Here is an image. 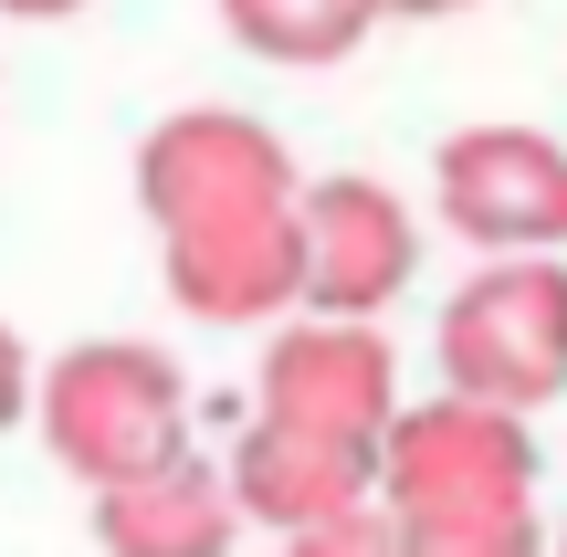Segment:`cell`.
Segmentation results:
<instances>
[{
    "mask_svg": "<svg viewBox=\"0 0 567 557\" xmlns=\"http://www.w3.org/2000/svg\"><path fill=\"white\" fill-rule=\"evenodd\" d=\"M95 547L105 557H231L243 547V516L221 495V463L200 442H179L147 474L95 484Z\"/></svg>",
    "mask_w": 567,
    "mask_h": 557,
    "instance_id": "9c48e42d",
    "label": "cell"
},
{
    "mask_svg": "<svg viewBox=\"0 0 567 557\" xmlns=\"http://www.w3.org/2000/svg\"><path fill=\"white\" fill-rule=\"evenodd\" d=\"M421 285V210L379 179V168H326L295 179V316H368Z\"/></svg>",
    "mask_w": 567,
    "mask_h": 557,
    "instance_id": "277c9868",
    "label": "cell"
},
{
    "mask_svg": "<svg viewBox=\"0 0 567 557\" xmlns=\"http://www.w3.org/2000/svg\"><path fill=\"white\" fill-rule=\"evenodd\" d=\"M400 557H547L536 505H494V516H400Z\"/></svg>",
    "mask_w": 567,
    "mask_h": 557,
    "instance_id": "7c38bea8",
    "label": "cell"
},
{
    "mask_svg": "<svg viewBox=\"0 0 567 557\" xmlns=\"http://www.w3.org/2000/svg\"><path fill=\"white\" fill-rule=\"evenodd\" d=\"M158 274L189 327H274V316H295V200L158 231Z\"/></svg>",
    "mask_w": 567,
    "mask_h": 557,
    "instance_id": "ba28073f",
    "label": "cell"
},
{
    "mask_svg": "<svg viewBox=\"0 0 567 557\" xmlns=\"http://www.w3.org/2000/svg\"><path fill=\"white\" fill-rule=\"evenodd\" d=\"M284 557H400V516H389L379 495H358V505H337V516H316V526H295V537H274Z\"/></svg>",
    "mask_w": 567,
    "mask_h": 557,
    "instance_id": "4fadbf2b",
    "label": "cell"
},
{
    "mask_svg": "<svg viewBox=\"0 0 567 557\" xmlns=\"http://www.w3.org/2000/svg\"><path fill=\"white\" fill-rule=\"evenodd\" d=\"M74 11H95V0H0V32L11 21H74Z\"/></svg>",
    "mask_w": 567,
    "mask_h": 557,
    "instance_id": "9a60e30c",
    "label": "cell"
},
{
    "mask_svg": "<svg viewBox=\"0 0 567 557\" xmlns=\"http://www.w3.org/2000/svg\"><path fill=\"white\" fill-rule=\"evenodd\" d=\"M221 32L243 42L252 63L326 74V63H347L368 32H379V0H221Z\"/></svg>",
    "mask_w": 567,
    "mask_h": 557,
    "instance_id": "8fae6325",
    "label": "cell"
},
{
    "mask_svg": "<svg viewBox=\"0 0 567 557\" xmlns=\"http://www.w3.org/2000/svg\"><path fill=\"white\" fill-rule=\"evenodd\" d=\"M452 11H473V0H379V21H452Z\"/></svg>",
    "mask_w": 567,
    "mask_h": 557,
    "instance_id": "2e32d148",
    "label": "cell"
},
{
    "mask_svg": "<svg viewBox=\"0 0 567 557\" xmlns=\"http://www.w3.org/2000/svg\"><path fill=\"white\" fill-rule=\"evenodd\" d=\"M400 411V348L368 316H274L252 358V421H284L337 453H379Z\"/></svg>",
    "mask_w": 567,
    "mask_h": 557,
    "instance_id": "5b68a950",
    "label": "cell"
},
{
    "mask_svg": "<svg viewBox=\"0 0 567 557\" xmlns=\"http://www.w3.org/2000/svg\"><path fill=\"white\" fill-rule=\"evenodd\" d=\"M295 147L243 105H179L137 137V210L147 231H189V221H231V210H274L295 200Z\"/></svg>",
    "mask_w": 567,
    "mask_h": 557,
    "instance_id": "52a82bcc",
    "label": "cell"
},
{
    "mask_svg": "<svg viewBox=\"0 0 567 557\" xmlns=\"http://www.w3.org/2000/svg\"><path fill=\"white\" fill-rule=\"evenodd\" d=\"M210 463H221L231 516L264 526V537H295V526H316V516H337V505L368 495V453L305 442V432H284V421H243L231 453H210Z\"/></svg>",
    "mask_w": 567,
    "mask_h": 557,
    "instance_id": "30bf717a",
    "label": "cell"
},
{
    "mask_svg": "<svg viewBox=\"0 0 567 557\" xmlns=\"http://www.w3.org/2000/svg\"><path fill=\"white\" fill-rule=\"evenodd\" d=\"M431 358H442V390L536 421L567 390V252H484L442 295Z\"/></svg>",
    "mask_w": 567,
    "mask_h": 557,
    "instance_id": "3957f363",
    "label": "cell"
},
{
    "mask_svg": "<svg viewBox=\"0 0 567 557\" xmlns=\"http://www.w3.org/2000/svg\"><path fill=\"white\" fill-rule=\"evenodd\" d=\"M32 421V348H21V327L0 316V442Z\"/></svg>",
    "mask_w": 567,
    "mask_h": 557,
    "instance_id": "5bb4252c",
    "label": "cell"
},
{
    "mask_svg": "<svg viewBox=\"0 0 567 557\" xmlns=\"http://www.w3.org/2000/svg\"><path fill=\"white\" fill-rule=\"evenodd\" d=\"M368 495L389 516H494V505H536L547 495V442L526 411H494V400L431 390L400 400L368 453Z\"/></svg>",
    "mask_w": 567,
    "mask_h": 557,
    "instance_id": "7a4b0ae2",
    "label": "cell"
},
{
    "mask_svg": "<svg viewBox=\"0 0 567 557\" xmlns=\"http://www.w3.org/2000/svg\"><path fill=\"white\" fill-rule=\"evenodd\" d=\"M189 369L147 337H74L63 358H32V421L42 453L95 495L116 474H147L189 442Z\"/></svg>",
    "mask_w": 567,
    "mask_h": 557,
    "instance_id": "6da1fadb",
    "label": "cell"
},
{
    "mask_svg": "<svg viewBox=\"0 0 567 557\" xmlns=\"http://www.w3.org/2000/svg\"><path fill=\"white\" fill-rule=\"evenodd\" d=\"M431 221L484 252H567V147L526 116L452 126L431 147Z\"/></svg>",
    "mask_w": 567,
    "mask_h": 557,
    "instance_id": "8992f818",
    "label": "cell"
}]
</instances>
